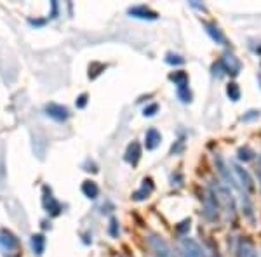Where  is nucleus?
I'll list each match as a JSON object with an SVG mask.
<instances>
[{"instance_id": "obj_5", "label": "nucleus", "mask_w": 261, "mask_h": 257, "mask_svg": "<svg viewBox=\"0 0 261 257\" xmlns=\"http://www.w3.org/2000/svg\"><path fill=\"white\" fill-rule=\"evenodd\" d=\"M220 205H218L216 198L213 196V193L209 191L207 196L204 198V216L209 219L211 222H216L220 219Z\"/></svg>"}, {"instance_id": "obj_21", "label": "nucleus", "mask_w": 261, "mask_h": 257, "mask_svg": "<svg viewBox=\"0 0 261 257\" xmlns=\"http://www.w3.org/2000/svg\"><path fill=\"white\" fill-rule=\"evenodd\" d=\"M110 235L112 237H119V221H117V219H112L110 221Z\"/></svg>"}, {"instance_id": "obj_3", "label": "nucleus", "mask_w": 261, "mask_h": 257, "mask_svg": "<svg viewBox=\"0 0 261 257\" xmlns=\"http://www.w3.org/2000/svg\"><path fill=\"white\" fill-rule=\"evenodd\" d=\"M148 243H150L151 250H153L155 257H174V252H172V248L167 245L166 240L157 237V235H150Z\"/></svg>"}, {"instance_id": "obj_22", "label": "nucleus", "mask_w": 261, "mask_h": 257, "mask_svg": "<svg viewBox=\"0 0 261 257\" xmlns=\"http://www.w3.org/2000/svg\"><path fill=\"white\" fill-rule=\"evenodd\" d=\"M157 111H159V104H150V106H146L145 109H143V115L151 117V115H155Z\"/></svg>"}, {"instance_id": "obj_17", "label": "nucleus", "mask_w": 261, "mask_h": 257, "mask_svg": "<svg viewBox=\"0 0 261 257\" xmlns=\"http://www.w3.org/2000/svg\"><path fill=\"white\" fill-rule=\"evenodd\" d=\"M30 243H32L33 252H35L37 255H40L42 252H44V247H45V238H44V235H33L32 240H30Z\"/></svg>"}, {"instance_id": "obj_4", "label": "nucleus", "mask_w": 261, "mask_h": 257, "mask_svg": "<svg viewBox=\"0 0 261 257\" xmlns=\"http://www.w3.org/2000/svg\"><path fill=\"white\" fill-rule=\"evenodd\" d=\"M179 254L181 257H202V248L195 240L185 237L179 240Z\"/></svg>"}, {"instance_id": "obj_12", "label": "nucleus", "mask_w": 261, "mask_h": 257, "mask_svg": "<svg viewBox=\"0 0 261 257\" xmlns=\"http://www.w3.org/2000/svg\"><path fill=\"white\" fill-rule=\"evenodd\" d=\"M140 157H141V148L136 141H133L130 145L127 146V151H125V162H129L130 165H136L140 162Z\"/></svg>"}, {"instance_id": "obj_10", "label": "nucleus", "mask_w": 261, "mask_h": 257, "mask_svg": "<svg viewBox=\"0 0 261 257\" xmlns=\"http://www.w3.org/2000/svg\"><path fill=\"white\" fill-rule=\"evenodd\" d=\"M237 257H259V254L251 240L241 238L237 245Z\"/></svg>"}, {"instance_id": "obj_8", "label": "nucleus", "mask_w": 261, "mask_h": 257, "mask_svg": "<svg viewBox=\"0 0 261 257\" xmlns=\"http://www.w3.org/2000/svg\"><path fill=\"white\" fill-rule=\"evenodd\" d=\"M0 247L6 252H12L19 247V240L7 230H0Z\"/></svg>"}, {"instance_id": "obj_9", "label": "nucleus", "mask_w": 261, "mask_h": 257, "mask_svg": "<svg viewBox=\"0 0 261 257\" xmlns=\"http://www.w3.org/2000/svg\"><path fill=\"white\" fill-rule=\"evenodd\" d=\"M45 113H47L50 119H54V120H58V122H65L70 117L68 108L61 106V104H56V103L47 104V106H45Z\"/></svg>"}, {"instance_id": "obj_11", "label": "nucleus", "mask_w": 261, "mask_h": 257, "mask_svg": "<svg viewBox=\"0 0 261 257\" xmlns=\"http://www.w3.org/2000/svg\"><path fill=\"white\" fill-rule=\"evenodd\" d=\"M129 14L134 16V18H140V19H157V12H153L151 9H148L146 6H136V7H130Z\"/></svg>"}, {"instance_id": "obj_13", "label": "nucleus", "mask_w": 261, "mask_h": 257, "mask_svg": "<svg viewBox=\"0 0 261 257\" xmlns=\"http://www.w3.org/2000/svg\"><path fill=\"white\" fill-rule=\"evenodd\" d=\"M161 141H162V136H161V132H159L157 129L146 130V134H145V145H146V150H155L159 145H161Z\"/></svg>"}, {"instance_id": "obj_26", "label": "nucleus", "mask_w": 261, "mask_h": 257, "mask_svg": "<svg viewBox=\"0 0 261 257\" xmlns=\"http://www.w3.org/2000/svg\"><path fill=\"white\" fill-rule=\"evenodd\" d=\"M213 257H221V255H220V254H214Z\"/></svg>"}, {"instance_id": "obj_27", "label": "nucleus", "mask_w": 261, "mask_h": 257, "mask_svg": "<svg viewBox=\"0 0 261 257\" xmlns=\"http://www.w3.org/2000/svg\"><path fill=\"white\" fill-rule=\"evenodd\" d=\"M258 80H259V83H261V77H259V78H258Z\"/></svg>"}, {"instance_id": "obj_18", "label": "nucleus", "mask_w": 261, "mask_h": 257, "mask_svg": "<svg viewBox=\"0 0 261 257\" xmlns=\"http://www.w3.org/2000/svg\"><path fill=\"white\" fill-rule=\"evenodd\" d=\"M226 94H228V98L231 101L241 99V89H239L237 83H228V87H226Z\"/></svg>"}, {"instance_id": "obj_19", "label": "nucleus", "mask_w": 261, "mask_h": 257, "mask_svg": "<svg viewBox=\"0 0 261 257\" xmlns=\"http://www.w3.org/2000/svg\"><path fill=\"white\" fill-rule=\"evenodd\" d=\"M239 158L244 160V162H249V160L254 158V151H251L249 148H241L239 150Z\"/></svg>"}, {"instance_id": "obj_7", "label": "nucleus", "mask_w": 261, "mask_h": 257, "mask_svg": "<svg viewBox=\"0 0 261 257\" xmlns=\"http://www.w3.org/2000/svg\"><path fill=\"white\" fill-rule=\"evenodd\" d=\"M221 66H223V71L225 73H230V75H239V71H241V63H239L237 58L233 56V54L226 52L225 56L221 58Z\"/></svg>"}, {"instance_id": "obj_14", "label": "nucleus", "mask_w": 261, "mask_h": 257, "mask_svg": "<svg viewBox=\"0 0 261 257\" xmlns=\"http://www.w3.org/2000/svg\"><path fill=\"white\" fill-rule=\"evenodd\" d=\"M151 191H153V183H151V179H145L141 184V189H138L136 193L133 195L134 200H145V198H148L151 195Z\"/></svg>"}, {"instance_id": "obj_23", "label": "nucleus", "mask_w": 261, "mask_h": 257, "mask_svg": "<svg viewBox=\"0 0 261 257\" xmlns=\"http://www.w3.org/2000/svg\"><path fill=\"white\" fill-rule=\"evenodd\" d=\"M87 104V94H82L81 98H79V101H77V106L79 108H84Z\"/></svg>"}, {"instance_id": "obj_16", "label": "nucleus", "mask_w": 261, "mask_h": 257, "mask_svg": "<svg viewBox=\"0 0 261 257\" xmlns=\"http://www.w3.org/2000/svg\"><path fill=\"white\" fill-rule=\"evenodd\" d=\"M82 193L87 198H96V196H98V193H99V188H98V184H96L94 181H84Z\"/></svg>"}, {"instance_id": "obj_6", "label": "nucleus", "mask_w": 261, "mask_h": 257, "mask_svg": "<svg viewBox=\"0 0 261 257\" xmlns=\"http://www.w3.org/2000/svg\"><path fill=\"white\" fill-rule=\"evenodd\" d=\"M42 204H44V209L47 210L50 216H60L61 214V204L53 196L50 189L45 186L44 188V196H42Z\"/></svg>"}, {"instance_id": "obj_1", "label": "nucleus", "mask_w": 261, "mask_h": 257, "mask_svg": "<svg viewBox=\"0 0 261 257\" xmlns=\"http://www.w3.org/2000/svg\"><path fill=\"white\" fill-rule=\"evenodd\" d=\"M209 191L213 193V196L216 198L218 205H220V209L223 212L226 214L230 219H233V214H235V198L231 195V189L228 186H223L220 183H211V186H209Z\"/></svg>"}, {"instance_id": "obj_2", "label": "nucleus", "mask_w": 261, "mask_h": 257, "mask_svg": "<svg viewBox=\"0 0 261 257\" xmlns=\"http://www.w3.org/2000/svg\"><path fill=\"white\" fill-rule=\"evenodd\" d=\"M169 78L174 82L176 91H178V98L183 103H190L192 101V92L188 89V75L185 71H174L169 75Z\"/></svg>"}, {"instance_id": "obj_24", "label": "nucleus", "mask_w": 261, "mask_h": 257, "mask_svg": "<svg viewBox=\"0 0 261 257\" xmlns=\"http://www.w3.org/2000/svg\"><path fill=\"white\" fill-rule=\"evenodd\" d=\"M256 117H259V111H249V115L242 117V120H244V122H247V120H252V119H256Z\"/></svg>"}, {"instance_id": "obj_15", "label": "nucleus", "mask_w": 261, "mask_h": 257, "mask_svg": "<svg viewBox=\"0 0 261 257\" xmlns=\"http://www.w3.org/2000/svg\"><path fill=\"white\" fill-rule=\"evenodd\" d=\"M204 28H205V32L209 33V37L214 40V42H218V44H223L225 42V37H223V33L220 28L216 26V24H213V23H204Z\"/></svg>"}, {"instance_id": "obj_25", "label": "nucleus", "mask_w": 261, "mask_h": 257, "mask_svg": "<svg viewBox=\"0 0 261 257\" xmlns=\"http://www.w3.org/2000/svg\"><path fill=\"white\" fill-rule=\"evenodd\" d=\"M258 174H259V181H261V157H259V168H258Z\"/></svg>"}, {"instance_id": "obj_20", "label": "nucleus", "mask_w": 261, "mask_h": 257, "mask_svg": "<svg viewBox=\"0 0 261 257\" xmlns=\"http://www.w3.org/2000/svg\"><path fill=\"white\" fill-rule=\"evenodd\" d=\"M166 63H169V65H183L185 60L181 56H178V54H167Z\"/></svg>"}]
</instances>
